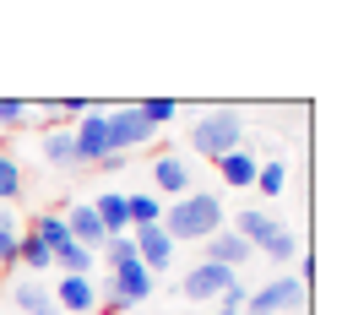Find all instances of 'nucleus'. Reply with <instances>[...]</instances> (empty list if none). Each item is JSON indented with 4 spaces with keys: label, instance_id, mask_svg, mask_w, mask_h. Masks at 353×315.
<instances>
[{
    "label": "nucleus",
    "instance_id": "1",
    "mask_svg": "<svg viewBox=\"0 0 353 315\" xmlns=\"http://www.w3.org/2000/svg\"><path fill=\"white\" fill-rule=\"evenodd\" d=\"M218 228H228V207H223L218 190H190V196H179L174 207H163V234L169 239H196V245H207Z\"/></svg>",
    "mask_w": 353,
    "mask_h": 315
},
{
    "label": "nucleus",
    "instance_id": "2",
    "mask_svg": "<svg viewBox=\"0 0 353 315\" xmlns=\"http://www.w3.org/2000/svg\"><path fill=\"white\" fill-rule=\"evenodd\" d=\"M190 147H196L207 163H218V158H228V152L250 147L245 114H239V109H212V114H201V120L190 125Z\"/></svg>",
    "mask_w": 353,
    "mask_h": 315
},
{
    "label": "nucleus",
    "instance_id": "3",
    "mask_svg": "<svg viewBox=\"0 0 353 315\" xmlns=\"http://www.w3.org/2000/svg\"><path fill=\"white\" fill-rule=\"evenodd\" d=\"M305 283H299V277H294V272H283V277H272V283H266L261 294H250V299H245V315H288V310H299V305H305Z\"/></svg>",
    "mask_w": 353,
    "mask_h": 315
},
{
    "label": "nucleus",
    "instance_id": "4",
    "mask_svg": "<svg viewBox=\"0 0 353 315\" xmlns=\"http://www.w3.org/2000/svg\"><path fill=\"white\" fill-rule=\"evenodd\" d=\"M103 114H109V152H125V158H131L136 147H147V141H152V125H147V120H141V109H136V103H120V109H103Z\"/></svg>",
    "mask_w": 353,
    "mask_h": 315
},
{
    "label": "nucleus",
    "instance_id": "5",
    "mask_svg": "<svg viewBox=\"0 0 353 315\" xmlns=\"http://www.w3.org/2000/svg\"><path fill=\"white\" fill-rule=\"evenodd\" d=\"M239 283V272H228V267H218V261H196V267L179 277V299H223L228 288Z\"/></svg>",
    "mask_w": 353,
    "mask_h": 315
},
{
    "label": "nucleus",
    "instance_id": "6",
    "mask_svg": "<svg viewBox=\"0 0 353 315\" xmlns=\"http://www.w3.org/2000/svg\"><path fill=\"white\" fill-rule=\"evenodd\" d=\"M103 288H109V294H114V299L131 310V305H147V299H152L158 277L141 267V261H125V267H109V283H103Z\"/></svg>",
    "mask_w": 353,
    "mask_h": 315
},
{
    "label": "nucleus",
    "instance_id": "7",
    "mask_svg": "<svg viewBox=\"0 0 353 315\" xmlns=\"http://www.w3.org/2000/svg\"><path fill=\"white\" fill-rule=\"evenodd\" d=\"M71 147H77V163H103L109 158V114L103 109H88L71 131Z\"/></svg>",
    "mask_w": 353,
    "mask_h": 315
},
{
    "label": "nucleus",
    "instance_id": "8",
    "mask_svg": "<svg viewBox=\"0 0 353 315\" xmlns=\"http://www.w3.org/2000/svg\"><path fill=\"white\" fill-rule=\"evenodd\" d=\"M131 245H136V261L152 272V277H163V272L174 267V239L163 234V223H152V228H131Z\"/></svg>",
    "mask_w": 353,
    "mask_h": 315
},
{
    "label": "nucleus",
    "instance_id": "9",
    "mask_svg": "<svg viewBox=\"0 0 353 315\" xmlns=\"http://www.w3.org/2000/svg\"><path fill=\"white\" fill-rule=\"evenodd\" d=\"M54 294V310L60 315H92L98 310V283L92 277H60V288H49Z\"/></svg>",
    "mask_w": 353,
    "mask_h": 315
},
{
    "label": "nucleus",
    "instance_id": "10",
    "mask_svg": "<svg viewBox=\"0 0 353 315\" xmlns=\"http://www.w3.org/2000/svg\"><path fill=\"white\" fill-rule=\"evenodd\" d=\"M152 185H158V201L163 196H190L196 190V180H190V169H185V158H174V152H158V163H152Z\"/></svg>",
    "mask_w": 353,
    "mask_h": 315
},
{
    "label": "nucleus",
    "instance_id": "11",
    "mask_svg": "<svg viewBox=\"0 0 353 315\" xmlns=\"http://www.w3.org/2000/svg\"><path fill=\"white\" fill-rule=\"evenodd\" d=\"M11 305L22 315H60L54 310V294H49L39 277H11Z\"/></svg>",
    "mask_w": 353,
    "mask_h": 315
},
{
    "label": "nucleus",
    "instance_id": "12",
    "mask_svg": "<svg viewBox=\"0 0 353 315\" xmlns=\"http://www.w3.org/2000/svg\"><path fill=\"white\" fill-rule=\"evenodd\" d=\"M92 218L103 223V234L109 239H120V234H131V212H125V190H103L98 201H88Z\"/></svg>",
    "mask_w": 353,
    "mask_h": 315
},
{
    "label": "nucleus",
    "instance_id": "13",
    "mask_svg": "<svg viewBox=\"0 0 353 315\" xmlns=\"http://www.w3.org/2000/svg\"><path fill=\"white\" fill-rule=\"evenodd\" d=\"M60 218H65V234H71L82 250H103V245H109V234H103V223L92 218V207H65Z\"/></svg>",
    "mask_w": 353,
    "mask_h": 315
},
{
    "label": "nucleus",
    "instance_id": "14",
    "mask_svg": "<svg viewBox=\"0 0 353 315\" xmlns=\"http://www.w3.org/2000/svg\"><path fill=\"white\" fill-rule=\"evenodd\" d=\"M250 256H256V250H250V245H245L234 228H218V234L207 239V261H218V267H228V272H239Z\"/></svg>",
    "mask_w": 353,
    "mask_h": 315
},
{
    "label": "nucleus",
    "instance_id": "15",
    "mask_svg": "<svg viewBox=\"0 0 353 315\" xmlns=\"http://www.w3.org/2000/svg\"><path fill=\"white\" fill-rule=\"evenodd\" d=\"M256 169H261V163H256L250 147H239V152L218 158V180L228 185V190H250V185H256Z\"/></svg>",
    "mask_w": 353,
    "mask_h": 315
},
{
    "label": "nucleus",
    "instance_id": "16",
    "mask_svg": "<svg viewBox=\"0 0 353 315\" xmlns=\"http://www.w3.org/2000/svg\"><path fill=\"white\" fill-rule=\"evenodd\" d=\"M234 234H239L250 250H261L266 239L277 234V218H272V212H239V218H234Z\"/></svg>",
    "mask_w": 353,
    "mask_h": 315
},
{
    "label": "nucleus",
    "instance_id": "17",
    "mask_svg": "<svg viewBox=\"0 0 353 315\" xmlns=\"http://www.w3.org/2000/svg\"><path fill=\"white\" fill-rule=\"evenodd\" d=\"M125 212H131V228L163 223V201H158L152 190H131V196H125Z\"/></svg>",
    "mask_w": 353,
    "mask_h": 315
},
{
    "label": "nucleus",
    "instance_id": "18",
    "mask_svg": "<svg viewBox=\"0 0 353 315\" xmlns=\"http://www.w3.org/2000/svg\"><path fill=\"white\" fill-rule=\"evenodd\" d=\"M44 163L49 169H71L77 163V147H71V125H54L44 136Z\"/></svg>",
    "mask_w": 353,
    "mask_h": 315
},
{
    "label": "nucleus",
    "instance_id": "19",
    "mask_svg": "<svg viewBox=\"0 0 353 315\" xmlns=\"http://www.w3.org/2000/svg\"><path fill=\"white\" fill-rule=\"evenodd\" d=\"M54 267L65 277H92V250H82L77 239H65V245H54Z\"/></svg>",
    "mask_w": 353,
    "mask_h": 315
},
{
    "label": "nucleus",
    "instance_id": "20",
    "mask_svg": "<svg viewBox=\"0 0 353 315\" xmlns=\"http://www.w3.org/2000/svg\"><path fill=\"white\" fill-rule=\"evenodd\" d=\"M17 267H28V277H33V272L54 267V250H49L44 239H33V234H22V239H17Z\"/></svg>",
    "mask_w": 353,
    "mask_h": 315
},
{
    "label": "nucleus",
    "instance_id": "21",
    "mask_svg": "<svg viewBox=\"0 0 353 315\" xmlns=\"http://www.w3.org/2000/svg\"><path fill=\"white\" fill-rule=\"evenodd\" d=\"M256 190H261V196H283V190H288V163H283V158L261 163V169H256Z\"/></svg>",
    "mask_w": 353,
    "mask_h": 315
},
{
    "label": "nucleus",
    "instance_id": "22",
    "mask_svg": "<svg viewBox=\"0 0 353 315\" xmlns=\"http://www.w3.org/2000/svg\"><path fill=\"white\" fill-rule=\"evenodd\" d=\"M22 196V163L11 152H0V207H11Z\"/></svg>",
    "mask_w": 353,
    "mask_h": 315
},
{
    "label": "nucleus",
    "instance_id": "23",
    "mask_svg": "<svg viewBox=\"0 0 353 315\" xmlns=\"http://www.w3.org/2000/svg\"><path fill=\"white\" fill-rule=\"evenodd\" d=\"M261 256H266V261H288V256H299V234L277 223V234H272V239L261 245Z\"/></svg>",
    "mask_w": 353,
    "mask_h": 315
},
{
    "label": "nucleus",
    "instance_id": "24",
    "mask_svg": "<svg viewBox=\"0 0 353 315\" xmlns=\"http://www.w3.org/2000/svg\"><path fill=\"white\" fill-rule=\"evenodd\" d=\"M136 109H141V120H147L152 131H158V125H169V120L179 114V103H174V98H141Z\"/></svg>",
    "mask_w": 353,
    "mask_h": 315
},
{
    "label": "nucleus",
    "instance_id": "25",
    "mask_svg": "<svg viewBox=\"0 0 353 315\" xmlns=\"http://www.w3.org/2000/svg\"><path fill=\"white\" fill-rule=\"evenodd\" d=\"M33 120V103H22V98H0V131H22Z\"/></svg>",
    "mask_w": 353,
    "mask_h": 315
},
{
    "label": "nucleus",
    "instance_id": "26",
    "mask_svg": "<svg viewBox=\"0 0 353 315\" xmlns=\"http://www.w3.org/2000/svg\"><path fill=\"white\" fill-rule=\"evenodd\" d=\"M103 261H109V267H125V261H136V245H131V234L109 239V245H103Z\"/></svg>",
    "mask_w": 353,
    "mask_h": 315
},
{
    "label": "nucleus",
    "instance_id": "27",
    "mask_svg": "<svg viewBox=\"0 0 353 315\" xmlns=\"http://www.w3.org/2000/svg\"><path fill=\"white\" fill-rule=\"evenodd\" d=\"M54 109V120H82L88 109H98V103H88V98H60V103H49Z\"/></svg>",
    "mask_w": 353,
    "mask_h": 315
},
{
    "label": "nucleus",
    "instance_id": "28",
    "mask_svg": "<svg viewBox=\"0 0 353 315\" xmlns=\"http://www.w3.org/2000/svg\"><path fill=\"white\" fill-rule=\"evenodd\" d=\"M17 239H22V234L0 228V267H17Z\"/></svg>",
    "mask_w": 353,
    "mask_h": 315
},
{
    "label": "nucleus",
    "instance_id": "29",
    "mask_svg": "<svg viewBox=\"0 0 353 315\" xmlns=\"http://www.w3.org/2000/svg\"><path fill=\"white\" fill-rule=\"evenodd\" d=\"M245 299H250V294H245V283H234V288L218 299V310H239V315H245Z\"/></svg>",
    "mask_w": 353,
    "mask_h": 315
},
{
    "label": "nucleus",
    "instance_id": "30",
    "mask_svg": "<svg viewBox=\"0 0 353 315\" xmlns=\"http://www.w3.org/2000/svg\"><path fill=\"white\" fill-rule=\"evenodd\" d=\"M125 163H131V158H125V152H109V158H103V163H98V169H109V174H120V169H125Z\"/></svg>",
    "mask_w": 353,
    "mask_h": 315
},
{
    "label": "nucleus",
    "instance_id": "31",
    "mask_svg": "<svg viewBox=\"0 0 353 315\" xmlns=\"http://www.w3.org/2000/svg\"><path fill=\"white\" fill-rule=\"evenodd\" d=\"M0 228H11V234H22V218H17L11 207H0Z\"/></svg>",
    "mask_w": 353,
    "mask_h": 315
},
{
    "label": "nucleus",
    "instance_id": "32",
    "mask_svg": "<svg viewBox=\"0 0 353 315\" xmlns=\"http://www.w3.org/2000/svg\"><path fill=\"white\" fill-rule=\"evenodd\" d=\"M207 315H239V310H218V305H212V310H207Z\"/></svg>",
    "mask_w": 353,
    "mask_h": 315
}]
</instances>
